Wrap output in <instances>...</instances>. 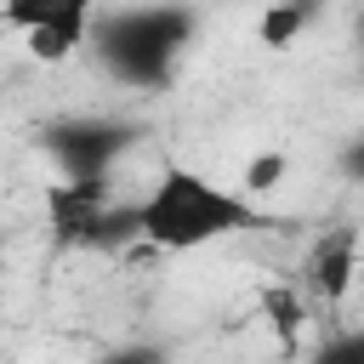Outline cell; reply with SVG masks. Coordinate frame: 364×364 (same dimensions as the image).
<instances>
[{
	"instance_id": "6da1fadb",
	"label": "cell",
	"mask_w": 364,
	"mask_h": 364,
	"mask_svg": "<svg viewBox=\"0 0 364 364\" xmlns=\"http://www.w3.org/2000/svg\"><path fill=\"white\" fill-rule=\"evenodd\" d=\"M199 17L182 0H159V6H119V11H97L91 17V51L97 63L136 91H165L188 40H193Z\"/></svg>"
},
{
	"instance_id": "7a4b0ae2",
	"label": "cell",
	"mask_w": 364,
	"mask_h": 364,
	"mask_svg": "<svg viewBox=\"0 0 364 364\" xmlns=\"http://www.w3.org/2000/svg\"><path fill=\"white\" fill-rule=\"evenodd\" d=\"M136 222H142V239L159 245V250H199L210 239H228V233H245V228H262V210L239 193V188H222L199 171H165L142 199H136Z\"/></svg>"
},
{
	"instance_id": "3957f363",
	"label": "cell",
	"mask_w": 364,
	"mask_h": 364,
	"mask_svg": "<svg viewBox=\"0 0 364 364\" xmlns=\"http://www.w3.org/2000/svg\"><path fill=\"white\" fill-rule=\"evenodd\" d=\"M136 136L142 131L114 114H74V119L40 125V148L63 165L68 182H108V171L136 148Z\"/></svg>"
},
{
	"instance_id": "277c9868",
	"label": "cell",
	"mask_w": 364,
	"mask_h": 364,
	"mask_svg": "<svg viewBox=\"0 0 364 364\" xmlns=\"http://www.w3.org/2000/svg\"><path fill=\"white\" fill-rule=\"evenodd\" d=\"M51 205V228L63 245H91V250H114L125 239H142L136 205H114L108 182H57L46 193Z\"/></svg>"
},
{
	"instance_id": "5b68a950",
	"label": "cell",
	"mask_w": 364,
	"mask_h": 364,
	"mask_svg": "<svg viewBox=\"0 0 364 364\" xmlns=\"http://www.w3.org/2000/svg\"><path fill=\"white\" fill-rule=\"evenodd\" d=\"M97 11H102V0H0V23L23 28L28 57H40V63H68L85 46Z\"/></svg>"
},
{
	"instance_id": "8992f818",
	"label": "cell",
	"mask_w": 364,
	"mask_h": 364,
	"mask_svg": "<svg viewBox=\"0 0 364 364\" xmlns=\"http://www.w3.org/2000/svg\"><path fill=\"white\" fill-rule=\"evenodd\" d=\"M353 273H358V228L353 222H336L330 233H318L307 245V262H301V284L318 296V301H341L353 290Z\"/></svg>"
},
{
	"instance_id": "52a82bcc",
	"label": "cell",
	"mask_w": 364,
	"mask_h": 364,
	"mask_svg": "<svg viewBox=\"0 0 364 364\" xmlns=\"http://www.w3.org/2000/svg\"><path fill=\"white\" fill-rule=\"evenodd\" d=\"M307 17H313V0H273L256 34H262V46L284 51V46H296V34L307 28Z\"/></svg>"
},
{
	"instance_id": "ba28073f",
	"label": "cell",
	"mask_w": 364,
	"mask_h": 364,
	"mask_svg": "<svg viewBox=\"0 0 364 364\" xmlns=\"http://www.w3.org/2000/svg\"><path fill=\"white\" fill-rule=\"evenodd\" d=\"M262 313H267V324L279 330V336H296L301 330V318H307V301L296 296V290H262Z\"/></svg>"
},
{
	"instance_id": "9c48e42d",
	"label": "cell",
	"mask_w": 364,
	"mask_h": 364,
	"mask_svg": "<svg viewBox=\"0 0 364 364\" xmlns=\"http://www.w3.org/2000/svg\"><path fill=\"white\" fill-rule=\"evenodd\" d=\"M284 171H290V159L273 148V154H256L250 165H245V182H239V193L245 199H256V193H273L279 182H284Z\"/></svg>"
},
{
	"instance_id": "30bf717a",
	"label": "cell",
	"mask_w": 364,
	"mask_h": 364,
	"mask_svg": "<svg viewBox=\"0 0 364 364\" xmlns=\"http://www.w3.org/2000/svg\"><path fill=\"white\" fill-rule=\"evenodd\" d=\"M307 364H364V324L336 330L330 341H318V353H313Z\"/></svg>"
},
{
	"instance_id": "8fae6325",
	"label": "cell",
	"mask_w": 364,
	"mask_h": 364,
	"mask_svg": "<svg viewBox=\"0 0 364 364\" xmlns=\"http://www.w3.org/2000/svg\"><path fill=\"white\" fill-rule=\"evenodd\" d=\"M97 364H171V353H165L159 341H119V347H108Z\"/></svg>"
},
{
	"instance_id": "7c38bea8",
	"label": "cell",
	"mask_w": 364,
	"mask_h": 364,
	"mask_svg": "<svg viewBox=\"0 0 364 364\" xmlns=\"http://www.w3.org/2000/svg\"><path fill=\"white\" fill-rule=\"evenodd\" d=\"M336 171H341V182H358V188H364V131L341 142V154H336Z\"/></svg>"
},
{
	"instance_id": "4fadbf2b",
	"label": "cell",
	"mask_w": 364,
	"mask_h": 364,
	"mask_svg": "<svg viewBox=\"0 0 364 364\" xmlns=\"http://www.w3.org/2000/svg\"><path fill=\"white\" fill-rule=\"evenodd\" d=\"M353 34H358V51H364V11H358V23H353Z\"/></svg>"
}]
</instances>
